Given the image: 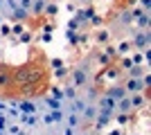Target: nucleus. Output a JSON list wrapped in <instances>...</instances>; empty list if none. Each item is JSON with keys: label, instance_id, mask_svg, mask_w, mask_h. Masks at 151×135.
Returning <instances> with one entry per match:
<instances>
[{"label": "nucleus", "instance_id": "f257e3e1", "mask_svg": "<svg viewBox=\"0 0 151 135\" xmlns=\"http://www.w3.org/2000/svg\"><path fill=\"white\" fill-rule=\"evenodd\" d=\"M34 9V0H0V16L12 20H25Z\"/></svg>", "mask_w": 151, "mask_h": 135}]
</instances>
